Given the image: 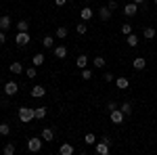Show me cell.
<instances>
[{"mask_svg":"<svg viewBox=\"0 0 157 155\" xmlns=\"http://www.w3.org/2000/svg\"><path fill=\"white\" fill-rule=\"evenodd\" d=\"M67 34H69V32H67V27H63V25H59V27H57V38H61V40H63V38H67Z\"/></svg>","mask_w":157,"mask_h":155,"instance_id":"cell-27","label":"cell"},{"mask_svg":"<svg viewBox=\"0 0 157 155\" xmlns=\"http://www.w3.org/2000/svg\"><path fill=\"white\" fill-rule=\"evenodd\" d=\"M36 69H38L36 65H32V67H27V69H25V76H27L29 80H32V78H36V76H38V72H36Z\"/></svg>","mask_w":157,"mask_h":155,"instance_id":"cell-26","label":"cell"},{"mask_svg":"<svg viewBox=\"0 0 157 155\" xmlns=\"http://www.w3.org/2000/svg\"><path fill=\"white\" fill-rule=\"evenodd\" d=\"M107 6L111 9V11H115V9H120V4H117L115 0H107Z\"/></svg>","mask_w":157,"mask_h":155,"instance_id":"cell-35","label":"cell"},{"mask_svg":"<svg viewBox=\"0 0 157 155\" xmlns=\"http://www.w3.org/2000/svg\"><path fill=\"white\" fill-rule=\"evenodd\" d=\"M153 2H155V4H157V0H153Z\"/></svg>","mask_w":157,"mask_h":155,"instance_id":"cell-43","label":"cell"},{"mask_svg":"<svg viewBox=\"0 0 157 155\" xmlns=\"http://www.w3.org/2000/svg\"><path fill=\"white\" fill-rule=\"evenodd\" d=\"M9 72L15 73V76H19V73H23V65H21L19 61H13V63H11V67H9Z\"/></svg>","mask_w":157,"mask_h":155,"instance_id":"cell-13","label":"cell"},{"mask_svg":"<svg viewBox=\"0 0 157 155\" xmlns=\"http://www.w3.org/2000/svg\"><path fill=\"white\" fill-rule=\"evenodd\" d=\"M132 2H136V4H140V6L145 4V0H132Z\"/></svg>","mask_w":157,"mask_h":155,"instance_id":"cell-40","label":"cell"},{"mask_svg":"<svg viewBox=\"0 0 157 155\" xmlns=\"http://www.w3.org/2000/svg\"><path fill=\"white\" fill-rule=\"evenodd\" d=\"M109 141H105V138H101V141H97L94 143V151H97L98 155H109Z\"/></svg>","mask_w":157,"mask_h":155,"instance_id":"cell-4","label":"cell"},{"mask_svg":"<svg viewBox=\"0 0 157 155\" xmlns=\"http://www.w3.org/2000/svg\"><path fill=\"white\" fill-rule=\"evenodd\" d=\"M40 149H42V141H40L38 136H32V138L27 141V151H29V153H38Z\"/></svg>","mask_w":157,"mask_h":155,"instance_id":"cell-5","label":"cell"},{"mask_svg":"<svg viewBox=\"0 0 157 155\" xmlns=\"http://www.w3.org/2000/svg\"><path fill=\"white\" fill-rule=\"evenodd\" d=\"M4 40H6V32L0 29V44H4Z\"/></svg>","mask_w":157,"mask_h":155,"instance_id":"cell-37","label":"cell"},{"mask_svg":"<svg viewBox=\"0 0 157 155\" xmlns=\"http://www.w3.org/2000/svg\"><path fill=\"white\" fill-rule=\"evenodd\" d=\"M120 109L124 111V115H130V113H132V105H130V103H121Z\"/></svg>","mask_w":157,"mask_h":155,"instance_id":"cell-30","label":"cell"},{"mask_svg":"<svg viewBox=\"0 0 157 155\" xmlns=\"http://www.w3.org/2000/svg\"><path fill=\"white\" fill-rule=\"evenodd\" d=\"M29 95L34 96V99H42V96L46 95V88H44V86H34V88H32V92H29Z\"/></svg>","mask_w":157,"mask_h":155,"instance_id":"cell-11","label":"cell"},{"mask_svg":"<svg viewBox=\"0 0 157 155\" xmlns=\"http://www.w3.org/2000/svg\"><path fill=\"white\" fill-rule=\"evenodd\" d=\"M9 132H11V126H9L6 122L0 124V134H2V136H9Z\"/></svg>","mask_w":157,"mask_h":155,"instance_id":"cell-31","label":"cell"},{"mask_svg":"<svg viewBox=\"0 0 157 155\" xmlns=\"http://www.w3.org/2000/svg\"><path fill=\"white\" fill-rule=\"evenodd\" d=\"M15 151H17V149H15V145H13V143H6V145H4V149H2V153H4V155H15Z\"/></svg>","mask_w":157,"mask_h":155,"instance_id":"cell-25","label":"cell"},{"mask_svg":"<svg viewBox=\"0 0 157 155\" xmlns=\"http://www.w3.org/2000/svg\"><path fill=\"white\" fill-rule=\"evenodd\" d=\"M92 15H94V11H92L90 6H84V9L80 11V17H82V21H90V19H92Z\"/></svg>","mask_w":157,"mask_h":155,"instance_id":"cell-12","label":"cell"},{"mask_svg":"<svg viewBox=\"0 0 157 155\" xmlns=\"http://www.w3.org/2000/svg\"><path fill=\"white\" fill-rule=\"evenodd\" d=\"M138 13V4L136 2H128V4H124V15L126 17H134Z\"/></svg>","mask_w":157,"mask_h":155,"instance_id":"cell-6","label":"cell"},{"mask_svg":"<svg viewBox=\"0 0 157 155\" xmlns=\"http://www.w3.org/2000/svg\"><path fill=\"white\" fill-rule=\"evenodd\" d=\"M84 143L86 145H94V143H97V136H94L92 132H88V134L84 136Z\"/></svg>","mask_w":157,"mask_h":155,"instance_id":"cell-29","label":"cell"},{"mask_svg":"<svg viewBox=\"0 0 157 155\" xmlns=\"http://www.w3.org/2000/svg\"><path fill=\"white\" fill-rule=\"evenodd\" d=\"M115 86H117L120 90H126V88L130 86V80H128V78H124V76H121V78H115Z\"/></svg>","mask_w":157,"mask_h":155,"instance_id":"cell-14","label":"cell"},{"mask_svg":"<svg viewBox=\"0 0 157 155\" xmlns=\"http://www.w3.org/2000/svg\"><path fill=\"white\" fill-rule=\"evenodd\" d=\"M42 46L44 48H55V38L52 36H44L42 38Z\"/></svg>","mask_w":157,"mask_h":155,"instance_id":"cell-20","label":"cell"},{"mask_svg":"<svg viewBox=\"0 0 157 155\" xmlns=\"http://www.w3.org/2000/svg\"><path fill=\"white\" fill-rule=\"evenodd\" d=\"M103 80H105V82H115L113 73H103Z\"/></svg>","mask_w":157,"mask_h":155,"instance_id":"cell-36","label":"cell"},{"mask_svg":"<svg viewBox=\"0 0 157 155\" xmlns=\"http://www.w3.org/2000/svg\"><path fill=\"white\" fill-rule=\"evenodd\" d=\"M65 2H67V0H55V4H57V6H65Z\"/></svg>","mask_w":157,"mask_h":155,"instance_id":"cell-39","label":"cell"},{"mask_svg":"<svg viewBox=\"0 0 157 155\" xmlns=\"http://www.w3.org/2000/svg\"><path fill=\"white\" fill-rule=\"evenodd\" d=\"M29 29V23L25 21V19H21L19 23H17V32H27Z\"/></svg>","mask_w":157,"mask_h":155,"instance_id":"cell-28","label":"cell"},{"mask_svg":"<svg viewBox=\"0 0 157 155\" xmlns=\"http://www.w3.org/2000/svg\"><path fill=\"white\" fill-rule=\"evenodd\" d=\"M124 118H126V115H124V111H121L120 107H115V109L109 111V119H111L113 124H124Z\"/></svg>","mask_w":157,"mask_h":155,"instance_id":"cell-3","label":"cell"},{"mask_svg":"<svg viewBox=\"0 0 157 155\" xmlns=\"http://www.w3.org/2000/svg\"><path fill=\"white\" fill-rule=\"evenodd\" d=\"M75 32H78V34L82 36V34H86V32H88V25H86V23H78V27H75Z\"/></svg>","mask_w":157,"mask_h":155,"instance_id":"cell-32","label":"cell"},{"mask_svg":"<svg viewBox=\"0 0 157 155\" xmlns=\"http://www.w3.org/2000/svg\"><path fill=\"white\" fill-rule=\"evenodd\" d=\"M73 151H75V149H73V145H69V143H63L61 149H59L61 155H73Z\"/></svg>","mask_w":157,"mask_h":155,"instance_id":"cell-15","label":"cell"},{"mask_svg":"<svg viewBox=\"0 0 157 155\" xmlns=\"http://www.w3.org/2000/svg\"><path fill=\"white\" fill-rule=\"evenodd\" d=\"M44 63V55L42 52H38V55H34V59H32V65H36V67H40Z\"/></svg>","mask_w":157,"mask_h":155,"instance_id":"cell-24","label":"cell"},{"mask_svg":"<svg viewBox=\"0 0 157 155\" xmlns=\"http://www.w3.org/2000/svg\"><path fill=\"white\" fill-rule=\"evenodd\" d=\"M132 67L136 69V72H143L147 67V61H145V57H136V59L132 61Z\"/></svg>","mask_w":157,"mask_h":155,"instance_id":"cell-9","label":"cell"},{"mask_svg":"<svg viewBox=\"0 0 157 155\" xmlns=\"http://www.w3.org/2000/svg\"><path fill=\"white\" fill-rule=\"evenodd\" d=\"M75 65H78L80 69H84L86 65H88V57H86V55H80V57L75 59Z\"/></svg>","mask_w":157,"mask_h":155,"instance_id":"cell-22","label":"cell"},{"mask_svg":"<svg viewBox=\"0 0 157 155\" xmlns=\"http://www.w3.org/2000/svg\"><path fill=\"white\" fill-rule=\"evenodd\" d=\"M52 52H55L57 59H65V57H67V48H65V46H55V48H52Z\"/></svg>","mask_w":157,"mask_h":155,"instance_id":"cell-16","label":"cell"},{"mask_svg":"<svg viewBox=\"0 0 157 155\" xmlns=\"http://www.w3.org/2000/svg\"><path fill=\"white\" fill-rule=\"evenodd\" d=\"M29 40H32V38H29L27 32H17V36H15V44H17L19 48H23V46L29 44Z\"/></svg>","mask_w":157,"mask_h":155,"instance_id":"cell-2","label":"cell"},{"mask_svg":"<svg viewBox=\"0 0 157 155\" xmlns=\"http://www.w3.org/2000/svg\"><path fill=\"white\" fill-rule=\"evenodd\" d=\"M80 76H82V80H90V78H92V72H90V69H82V72H80Z\"/></svg>","mask_w":157,"mask_h":155,"instance_id":"cell-34","label":"cell"},{"mask_svg":"<svg viewBox=\"0 0 157 155\" xmlns=\"http://www.w3.org/2000/svg\"><path fill=\"white\" fill-rule=\"evenodd\" d=\"M19 119L23 124H29L32 119H36V113H34V107H19Z\"/></svg>","mask_w":157,"mask_h":155,"instance_id":"cell-1","label":"cell"},{"mask_svg":"<svg viewBox=\"0 0 157 155\" xmlns=\"http://www.w3.org/2000/svg\"><path fill=\"white\" fill-rule=\"evenodd\" d=\"M34 113H36V119H44L46 118V107H34Z\"/></svg>","mask_w":157,"mask_h":155,"instance_id":"cell-23","label":"cell"},{"mask_svg":"<svg viewBox=\"0 0 157 155\" xmlns=\"http://www.w3.org/2000/svg\"><path fill=\"white\" fill-rule=\"evenodd\" d=\"M42 141H55V128H44L42 130Z\"/></svg>","mask_w":157,"mask_h":155,"instance_id":"cell-17","label":"cell"},{"mask_svg":"<svg viewBox=\"0 0 157 155\" xmlns=\"http://www.w3.org/2000/svg\"><path fill=\"white\" fill-rule=\"evenodd\" d=\"M121 34H124V36L132 34V25H130V23H124V25H121Z\"/></svg>","mask_w":157,"mask_h":155,"instance_id":"cell-33","label":"cell"},{"mask_svg":"<svg viewBox=\"0 0 157 155\" xmlns=\"http://www.w3.org/2000/svg\"><path fill=\"white\" fill-rule=\"evenodd\" d=\"M143 38H145V40H153V38H155V29H153V27H145V29H143Z\"/></svg>","mask_w":157,"mask_h":155,"instance_id":"cell-21","label":"cell"},{"mask_svg":"<svg viewBox=\"0 0 157 155\" xmlns=\"http://www.w3.org/2000/svg\"><path fill=\"white\" fill-rule=\"evenodd\" d=\"M138 40H140V38L136 36V34H128V36H126V42H128V46H136V44H138Z\"/></svg>","mask_w":157,"mask_h":155,"instance_id":"cell-18","label":"cell"},{"mask_svg":"<svg viewBox=\"0 0 157 155\" xmlns=\"http://www.w3.org/2000/svg\"><path fill=\"white\" fill-rule=\"evenodd\" d=\"M0 84H2V76H0Z\"/></svg>","mask_w":157,"mask_h":155,"instance_id":"cell-41","label":"cell"},{"mask_svg":"<svg viewBox=\"0 0 157 155\" xmlns=\"http://www.w3.org/2000/svg\"><path fill=\"white\" fill-rule=\"evenodd\" d=\"M84 2H92V0H84Z\"/></svg>","mask_w":157,"mask_h":155,"instance_id":"cell-42","label":"cell"},{"mask_svg":"<svg viewBox=\"0 0 157 155\" xmlns=\"http://www.w3.org/2000/svg\"><path fill=\"white\" fill-rule=\"evenodd\" d=\"M11 25H13V21H11V17H9V15H2V17H0V29L9 32V29H11Z\"/></svg>","mask_w":157,"mask_h":155,"instance_id":"cell-10","label":"cell"},{"mask_svg":"<svg viewBox=\"0 0 157 155\" xmlns=\"http://www.w3.org/2000/svg\"><path fill=\"white\" fill-rule=\"evenodd\" d=\"M92 63H94V67H97V69H103V67L107 65V59H105V57H94Z\"/></svg>","mask_w":157,"mask_h":155,"instance_id":"cell-19","label":"cell"},{"mask_svg":"<svg viewBox=\"0 0 157 155\" xmlns=\"http://www.w3.org/2000/svg\"><path fill=\"white\" fill-rule=\"evenodd\" d=\"M111 9H109L107 4H105V6H101V9H98V19H101V21H109V19H111Z\"/></svg>","mask_w":157,"mask_h":155,"instance_id":"cell-8","label":"cell"},{"mask_svg":"<svg viewBox=\"0 0 157 155\" xmlns=\"http://www.w3.org/2000/svg\"><path fill=\"white\" fill-rule=\"evenodd\" d=\"M115 107H117V103H113V101H109V103H107V109H109V111H111V109H115Z\"/></svg>","mask_w":157,"mask_h":155,"instance_id":"cell-38","label":"cell"},{"mask_svg":"<svg viewBox=\"0 0 157 155\" xmlns=\"http://www.w3.org/2000/svg\"><path fill=\"white\" fill-rule=\"evenodd\" d=\"M17 90H19L17 82H6V84H4V95H6V96H15V95H17Z\"/></svg>","mask_w":157,"mask_h":155,"instance_id":"cell-7","label":"cell"}]
</instances>
